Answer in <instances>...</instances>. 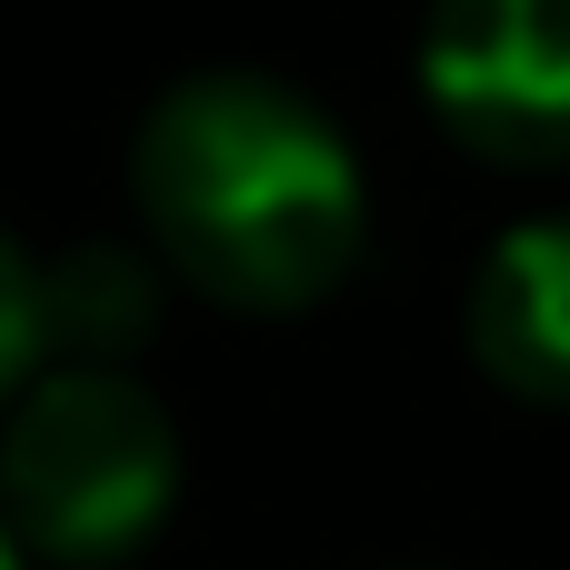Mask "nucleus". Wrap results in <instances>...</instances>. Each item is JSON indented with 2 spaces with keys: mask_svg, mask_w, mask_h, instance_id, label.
Returning <instances> with one entry per match:
<instances>
[{
  "mask_svg": "<svg viewBox=\"0 0 570 570\" xmlns=\"http://www.w3.org/2000/svg\"><path fill=\"white\" fill-rule=\"evenodd\" d=\"M130 220L170 291L240 321L321 311L371 250V180L351 130L281 70H180L130 120Z\"/></svg>",
  "mask_w": 570,
  "mask_h": 570,
  "instance_id": "nucleus-1",
  "label": "nucleus"
},
{
  "mask_svg": "<svg viewBox=\"0 0 570 570\" xmlns=\"http://www.w3.org/2000/svg\"><path fill=\"white\" fill-rule=\"evenodd\" d=\"M180 501V431L140 371L40 361L0 411V531L20 561L110 570Z\"/></svg>",
  "mask_w": 570,
  "mask_h": 570,
  "instance_id": "nucleus-2",
  "label": "nucleus"
},
{
  "mask_svg": "<svg viewBox=\"0 0 570 570\" xmlns=\"http://www.w3.org/2000/svg\"><path fill=\"white\" fill-rule=\"evenodd\" d=\"M421 100L471 160L570 170V0H431Z\"/></svg>",
  "mask_w": 570,
  "mask_h": 570,
  "instance_id": "nucleus-3",
  "label": "nucleus"
},
{
  "mask_svg": "<svg viewBox=\"0 0 570 570\" xmlns=\"http://www.w3.org/2000/svg\"><path fill=\"white\" fill-rule=\"evenodd\" d=\"M471 361L531 411H570V210L511 220L471 281Z\"/></svg>",
  "mask_w": 570,
  "mask_h": 570,
  "instance_id": "nucleus-4",
  "label": "nucleus"
},
{
  "mask_svg": "<svg viewBox=\"0 0 570 570\" xmlns=\"http://www.w3.org/2000/svg\"><path fill=\"white\" fill-rule=\"evenodd\" d=\"M160 311H170V271L140 230H90L40 261V351L50 361L130 371L160 341Z\"/></svg>",
  "mask_w": 570,
  "mask_h": 570,
  "instance_id": "nucleus-5",
  "label": "nucleus"
},
{
  "mask_svg": "<svg viewBox=\"0 0 570 570\" xmlns=\"http://www.w3.org/2000/svg\"><path fill=\"white\" fill-rule=\"evenodd\" d=\"M50 351H40V261L0 230V411H10V391L40 371Z\"/></svg>",
  "mask_w": 570,
  "mask_h": 570,
  "instance_id": "nucleus-6",
  "label": "nucleus"
},
{
  "mask_svg": "<svg viewBox=\"0 0 570 570\" xmlns=\"http://www.w3.org/2000/svg\"><path fill=\"white\" fill-rule=\"evenodd\" d=\"M0 570H30V561H20V541H10V531H0Z\"/></svg>",
  "mask_w": 570,
  "mask_h": 570,
  "instance_id": "nucleus-7",
  "label": "nucleus"
}]
</instances>
